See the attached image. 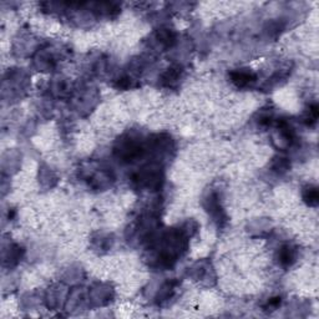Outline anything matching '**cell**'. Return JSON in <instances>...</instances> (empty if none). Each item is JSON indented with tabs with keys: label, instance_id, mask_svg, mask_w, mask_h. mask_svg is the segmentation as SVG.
I'll list each match as a JSON object with an SVG mask.
<instances>
[{
	"label": "cell",
	"instance_id": "cell-1",
	"mask_svg": "<svg viewBox=\"0 0 319 319\" xmlns=\"http://www.w3.org/2000/svg\"><path fill=\"white\" fill-rule=\"evenodd\" d=\"M232 83L237 86V88H246L250 86L251 84L256 81V75L252 71L248 70H237V71L231 72Z\"/></svg>",
	"mask_w": 319,
	"mask_h": 319
},
{
	"label": "cell",
	"instance_id": "cell-2",
	"mask_svg": "<svg viewBox=\"0 0 319 319\" xmlns=\"http://www.w3.org/2000/svg\"><path fill=\"white\" fill-rule=\"evenodd\" d=\"M278 261L283 267H289L292 264L295 263L296 261V250L292 248L291 246H284L279 250L278 253Z\"/></svg>",
	"mask_w": 319,
	"mask_h": 319
},
{
	"label": "cell",
	"instance_id": "cell-3",
	"mask_svg": "<svg viewBox=\"0 0 319 319\" xmlns=\"http://www.w3.org/2000/svg\"><path fill=\"white\" fill-rule=\"evenodd\" d=\"M303 198L309 206H317V204H318V191H317L316 187H308L303 193Z\"/></svg>",
	"mask_w": 319,
	"mask_h": 319
}]
</instances>
